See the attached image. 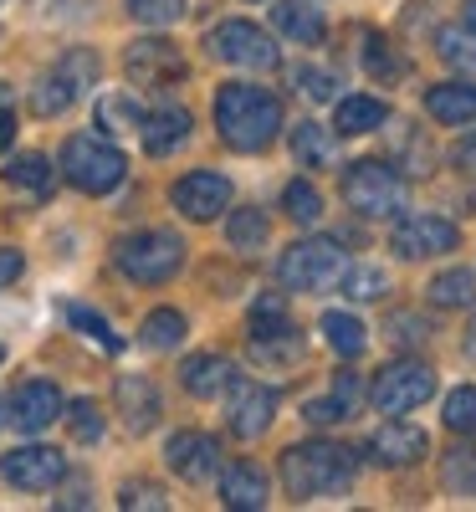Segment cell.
<instances>
[{"label": "cell", "mask_w": 476, "mask_h": 512, "mask_svg": "<svg viewBox=\"0 0 476 512\" xmlns=\"http://www.w3.org/2000/svg\"><path fill=\"white\" fill-rule=\"evenodd\" d=\"M215 128H221V139L231 149L256 154L282 134V98L256 88V82H226L215 93Z\"/></svg>", "instance_id": "obj_1"}, {"label": "cell", "mask_w": 476, "mask_h": 512, "mask_svg": "<svg viewBox=\"0 0 476 512\" xmlns=\"http://www.w3.org/2000/svg\"><path fill=\"white\" fill-rule=\"evenodd\" d=\"M354 472H359V456L349 446H338V441H302V446L282 451V487L297 502L349 492Z\"/></svg>", "instance_id": "obj_2"}, {"label": "cell", "mask_w": 476, "mask_h": 512, "mask_svg": "<svg viewBox=\"0 0 476 512\" xmlns=\"http://www.w3.org/2000/svg\"><path fill=\"white\" fill-rule=\"evenodd\" d=\"M113 267L128 277V282H139V287H159L169 282L180 267H185V241L175 231H134V236H123L113 246Z\"/></svg>", "instance_id": "obj_3"}, {"label": "cell", "mask_w": 476, "mask_h": 512, "mask_svg": "<svg viewBox=\"0 0 476 512\" xmlns=\"http://www.w3.org/2000/svg\"><path fill=\"white\" fill-rule=\"evenodd\" d=\"M343 272H349V256H343V246L328 241V236L292 241L277 262V282L287 292H328L333 282H343Z\"/></svg>", "instance_id": "obj_4"}, {"label": "cell", "mask_w": 476, "mask_h": 512, "mask_svg": "<svg viewBox=\"0 0 476 512\" xmlns=\"http://www.w3.org/2000/svg\"><path fill=\"white\" fill-rule=\"evenodd\" d=\"M62 175H67L82 195H108V190L123 185L128 159H123V149H113L108 139L72 134V139L62 144Z\"/></svg>", "instance_id": "obj_5"}, {"label": "cell", "mask_w": 476, "mask_h": 512, "mask_svg": "<svg viewBox=\"0 0 476 512\" xmlns=\"http://www.w3.org/2000/svg\"><path fill=\"white\" fill-rule=\"evenodd\" d=\"M343 200H349V210H359V216H369V221L400 216L405 210V180L384 159H359V164L343 169Z\"/></svg>", "instance_id": "obj_6"}, {"label": "cell", "mask_w": 476, "mask_h": 512, "mask_svg": "<svg viewBox=\"0 0 476 512\" xmlns=\"http://www.w3.org/2000/svg\"><path fill=\"white\" fill-rule=\"evenodd\" d=\"M205 47H210L215 62L241 67V72H272V67L282 62L277 41L256 26V21H221V26L205 36Z\"/></svg>", "instance_id": "obj_7"}, {"label": "cell", "mask_w": 476, "mask_h": 512, "mask_svg": "<svg viewBox=\"0 0 476 512\" xmlns=\"http://www.w3.org/2000/svg\"><path fill=\"white\" fill-rule=\"evenodd\" d=\"M93 82H98V57H93L88 47L67 52V57L31 88V113H36V118H57L62 108H72L82 93H88Z\"/></svg>", "instance_id": "obj_8"}, {"label": "cell", "mask_w": 476, "mask_h": 512, "mask_svg": "<svg viewBox=\"0 0 476 512\" xmlns=\"http://www.w3.org/2000/svg\"><path fill=\"white\" fill-rule=\"evenodd\" d=\"M430 395H436V369L420 364V359H400V364H389L374 374L369 384V400L379 415H410L420 410Z\"/></svg>", "instance_id": "obj_9"}, {"label": "cell", "mask_w": 476, "mask_h": 512, "mask_svg": "<svg viewBox=\"0 0 476 512\" xmlns=\"http://www.w3.org/2000/svg\"><path fill=\"white\" fill-rule=\"evenodd\" d=\"M123 72L134 77L139 88H169V82L185 77V57H180L175 41L144 36V41H134V47L123 52Z\"/></svg>", "instance_id": "obj_10"}, {"label": "cell", "mask_w": 476, "mask_h": 512, "mask_svg": "<svg viewBox=\"0 0 476 512\" xmlns=\"http://www.w3.org/2000/svg\"><path fill=\"white\" fill-rule=\"evenodd\" d=\"M456 241H461V231L446 216H405L395 231H389V246H395V256H405V262L446 256V251H456Z\"/></svg>", "instance_id": "obj_11"}, {"label": "cell", "mask_w": 476, "mask_h": 512, "mask_svg": "<svg viewBox=\"0 0 476 512\" xmlns=\"http://www.w3.org/2000/svg\"><path fill=\"white\" fill-rule=\"evenodd\" d=\"M169 205H175L185 221H215L221 210H231V180L215 175V169H195V175L175 180Z\"/></svg>", "instance_id": "obj_12"}, {"label": "cell", "mask_w": 476, "mask_h": 512, "mask_svg": "<svg viewBox=\"0 0 476 512\" xmlns=\"http://www.w3.org/2000/svg\"><path fill=\"white\" fill-rule=\"evenodd\" d=\"M0 477L21 492H47L67 477V456L57 446H21L11 456H0Z\"/></svg>", "instance_id": "obj_13"}, {"label": "cell", "mask_w": 476, "mask_h": 512, "mask_svg": "<svg viewBox=\"0 0 476 512\" xmlns=\"http://www.w3.org/2000/svg\"><path fill=\"white\" fill-rule=\"evenodd\" d=\"M231 410H226V420H231V431L241 436V441H256V436H267V425H272V415H277V390L272 384H256V379H231Z\"/></svg>", "instance_id": "obj_14"}, {"label": "cell", "mask_w": 476, "mask_h": 512, "mask_svg": "<svg viewBox=\"0 0 476 512\" xmlns=\"http://www.w3.org/2000/svg\"><path fill=\"white\" fill-rule=\"evenodd\" d=\"M164 461H169V472H175V477L200 487V482H210L215 472H221V441L205 436V431H180V436H169Z\"/></svg>", "instance_id": "obj_15"}, {"label": "cell", "mask_w": 476, "mask_h": 512, "mask_svg": "<svg viewBox=\"0 0 476 512\" xmlns=\"http://www.w3.org/2000/svg\"><path fill=\"white\" fill-rule=\"evenodd\" d=\"M62 390L52 379H26L21 390L11 395V425L16 431H26V436H36V431H47L52 420H62Z\"/></svg>", "instance_id": "obj_16"}, {"label": "cell", "mask_w": 476, "mask_h": 512, "mask_svg": "<svg viewBox=\"0 0 476 512\" xmlns=\"http://www.w3.org/2000/svg\"><path fill=\"white\" fill-rule=\"evenodd\" d=\"M139 134H144V154H149V159H169L175 149L190 144L195 118H190V108H180V103H159V108L139 123Z\"/></svg>", "instance_id": "obj_17"}, {"label": "cell", "mask_w": 476, "mask_h": 512, "mask_svg": "<svg viewBox=\"0 0 476 512\" xmlns=\"http://www.w3.org/2000/svg\"><path fill=\"white\" fill-rule=\"evenodd\" d=\"M425 451H430V436L410 420H384L369 436V461H379V466H415Z\"/></svg>", "instance_id": "obj_18"}, {"label": "cell", "mask_w": 476, "mask_h": 512, "mask_svg": "<svg viewBox=\"0 0 476 512\" xmlns=\"http://www.w3.org/2000/svg\"><path fill=\"white\" fill-rule=\"evenodd\" d=\"M118 415L134 436H144L149 425L159 420V384L144 374H123L118 379Z\"/></svg>", "instance_id": "obj_19"}, {"label": "cell", "mask_w": 476, "mask_h": 512, "mask_svg": "<svg viewBox=\"0 0 476 512\" xmlns=\"http://www.w3.org/2000/svg\"><path fill=\"white\" fill-rule=\"evenodd\" d=\"M267 472L256 461H231L221 472V502L226 507H241V512H262L267 507Z\"/></svg>", "instance_id": "obj_20"}, {"label": "cell", "mask_w": 476, "mask_h": 512, "mask_svg": "<svg viewBox=\"0 0 476 512\" xmlns=\"http://www.w3.org/2000/svg\"><path fill=\"white\" fill-rule=\"evenodd\" d=\"M231 379H236V364H231L226 354H195V359H185V369H180V384H185L195 400L226 395Z\"/></svg>", "instance_id": "obj_21"}, {"label": "cell", "mask_w": 476, "mask_h": 512, "mask_svg": "<svg viewBox=\"0 0 476 512\" xmlns=\"http://www.w3.org/2000/svg\"><path fill=\"white\" fill-rule=\"evenodd\" d=\"M389 123V103L384 98H369V93H354V98H338V113H333V134L354 139V134H374V128Z\"/></svg>", "instance_id": "obj_22"}, {"label": "cell", "mask_w": 476, "mask_h": 512, "mask_svg": "<svg viewBox=\"0 0 476 512\" xmlns=\"http://www.w3.org/2000/svg\"><path fill=\"white\" fill-rule=\"evenodd\" d=\"M425 113L446 128H466V123H476V88H466V82H441V88L425 93Z\"/></svg>", "instance_id": "obj_23"}, {"label": "cell", "mask_w": 476, "mask_h": 512, "mask_svg": "<svg viewBox=\"0 0 476 512\" xmlns=\"http://www.w3.org/2000/svg\"><path fill=\"white\" fill-rule=\"evenodd\" d=\"M272 26L297 41V47H318V41L328 36V21L318 6H297V0H282V6H272Z\"/></svg>", "instance_id": "obj_24"}, {"label": "cell", "mask_w": 476, "mask_h": 512, "mask_svg": "<svg viewBox=\"0 0 476 512\" xmlns=\"http://www.w3.org/2000/svg\"><path fill=\"white\" fill-rule=\"evenodd\" d=\"M333 154H338L333 128H323V123H297L292 128V159L302 169H323V164H333Z\"/></svg>", "instance_id": "obj_25"}, {"label": "cell", "mask_w": 476, "mask_h": 512, "mask_svg": "<svg viewBox=\"0 0 476 512\" xmlns=\"http://www.w3.org/2000/svg\"><path fill=\"white\" fill-rule=\"evenodd\" d=\"M323 338L338 359H359L369 349V328L354 313H323Z\"/></svg>", "instance_id": "obj_26"}, {"label": "cell", "mask_w": 476, "mask_h": 512, "mask_svg": "<svg viewBox=\"0 0 476 512\" xmlns=\"http://www.w3.org/2000/svg\"><path fill=\"white\" fill-rule=\"evenodd\" d=\"M436 52H441L446 67L476 77V26H466V21H461V26H441V31H436Z\"/></svg>", "instance_id": "obj_27"}, {"label": "cell", "mask_w": 476, "mask_h": 512, "mask_svg": "<svg viewBox=\"0 0 476 512\" xmlns=\"http://www.w3.org/2000/svg\"><path fill=\"white\" fill-rule=\"evenodd\" d=\"M425 292H430V303H436V308H471L476 303V272L471 267H451V272H441L436 282H430Z\"/></svg>", "instance_id": "obj_28"}, {"label": "cell", "mask_w": 476, "mask_h": 512, "mask_svg": "<svg viewBox=\"0 0 476 512\" xmlns=\"http://www.w3.org/2000/svg\"><path fill=\"white\" fill-rule=\"evenodd\" d=\"M180 344H185V318L175 308H154L144 318V349L169 354V349H180Z\"/></svg>", "instance_id": "obj_29"}, {"label": "cell", "mask_w": 476, "mask_h": 512, "mask_svg": "<svg viewBox=\"0 0 476 512\" xmlns=\"http://www.w3.org/2000/svg\"><path fill=\"white\" fill-rule=\"evenodd\" d=\"M359 57H364V72H369L374 82H400V77H405V57L389 47L384 36H374V31L364 36V52H359Z\"/></svg>", "instance_id": "obj_30"}, {"label": "cell", "mask_w": 476, "mask_h": 512, "mask_svg": "<svg viewBox=\"0 0 476 512\" xmlns=\"http://www.w3.org/2000/svg\"><path fill=\"white\" fill-rule=\"evenodd\" d=\"M441 482H446V492H456V497H476V446H456V451H446V461H441Z\"/></svg>", "instance_id": "obj_31"}, {"label": "cell", "mask_w": 476, "mask_h": 512, "mask_svg": "<svg viewBox=\"0 0 476 512\" xmlns=\"http://www.w3.org/2000/svg\"><path fill=\"white\" fill-rule=\"evenodd\" d=\"M6 180H11L16 190L47 195V190H52V164H47V154H21V159H11Z\"/></svg>", "instance_id": "obj_32"}, {"label": "cell", "mask_w": 476, "mask_h": 512, "mask_svg": "<svg viewBox=\"0 0 476 512\" xmlns=\"http://www.w3.org/2000/svg\"><path fill=\"white\" fill-rule=\"evenodd\" d=\"M282 210H287L297 226H318V221H323V195H318L308 180H292V185L282 190Z\"/></svg>", "instance_id": "obj_33"}, {"label": "cell", "mask_w": 476, "mask_h": 512, "mask_svg": "<svg viewBox=\"0 0 476 512\" xmlns=\"http://www.w3.org/2000/svg\"><path fill=\"white\" fill-rule=\"evenodd\" d=\"M226 241L236 251H262L267 246V216L262 210H236V216L226 221Z\"/></svg>", "instance_id": "obj_34"}, {"label": "cell", "mask_w": 476, "mask_h": 512, "mask_svg": "<svg viewBox=\"0 0 476 512\" xmlns=\"http://www.w3.org/2000/svg\"><path fill=\"white\" fill-rule=\"evenodd\" d=\"M144 113L134 98H123V93H108L98 98V128H108V134H128V128H139Z\"/></svg>", "instance_id": "obj_35"}, {"label": "cell", "mask_w": 476, "mask_h": 512, "mask_svg": "<svg viewBox=\"0 0 476 512\" xmlns=\"http://www.w3.org/2000/svg\"><path fill=\"white\" fill-rule=\"evenodd\" d=\"M251 354L262 364H297L302 359V338L292 328H282V333H267V338H251Z\"/></svg>", "instance_id": "obj_36"}, {"label": "cell", "mask_w": 476, "mask_h": 512, "mask_svg": "<svg viewBox=\"0 0 476 512\" xmlns=\"http://www.w3.org/2000/svg\"><path fill=\"white\" fill-rule=\"evenodd\" d=\"M62 415H67V425H72V441H82V446L103 441V410H98V400H72Z\"/></svg>", "instance_id": "obj_37"}, {"label": "cell", "mask_w": 476, "mask_h": 512, "mask_svg": "<svg viewBox=\"0 0 476 512\" xmlns=\"http://www.w3.org/2000/svg\"><path fill=\"white\" fill-rule=\"evenodd\" d=\"M282 328H292V323H287V303H282V292L256 297V303H251V338H267V333H282Z\"/></svg>", "instance_id": "obj_38"}, {"label": "cell", "mask_w": 476, "mask_h": 512, "mask_svg": "<svg viewBox=\"0 0 476 512\" xmlns=\"http://www.w3.org/2000/svg\"><path fill=\"white\" fill-rule=\"evenodd\" d=\"M446 425L456 436H476V384H461V390L446 395Z\"/></svg>", "instance_id": "obj_39"}, {"label": "cell", "mask_w": 476, "mask_h": 512, "mask_svg": "<svg viewBox=\"0 0 476 512\" xmlns=\"http://www.w3.org/2000/svg\"><path fill=\"white\" fill-rule=\"evenodd\" d=\"M67 323H72L77 333H88L93 344H98V349H108V354H118V349H123V338H118V333L108 328V318H98L93 308H77V303H72V308H67Z\"/></svg>", "instance_id": "obj_40"}, {"label": "cell", "mask_w": 476, "mask_h": 512, "mask_svg": "<svg viewBox=\"0 0 476 512\" xmlns=\"http://www.w3.org/2000/svg\"><path fill=\"white\" fill-rule=\"evenodd\" d=\"M128 16L154 26V31H164V26H175L185 16V0H128Z\"/></svg>", "instance_id": "obj_41"}, {"label": "cell", "mask_w": 476, "mask_h": 512, "mask_svg": "<svg viewBox=\"0 0 476 512\" xmlns=\"http://www.w3.org/2000/svg\"><path fill=\"white\" fill-rule=\"evenodd\" d=\"M343 292H349L354 303H374V297L389 292V277L379 267H349V272H343Z\"/></svg>", "instance_id": "obj_42"}, {"label": "cell", "mask_w": 476, "mask_h": 512, "mask_svg": "<svg viewBox=\"0 0 476 512\" xmlns=\"http://www.w3.org/2000/svg\"><path fill=\"white\" fill-rule=\"evenodd\" d=\"M349 415H354V405L343 400V395H323V400L302 405V420H308V425H338V420H349Z\"/></svg>", "instance_id": "obj_43"}, {"label": "cell", "mask_w": 476, "mask_h": 512, "mask_svg": "<svg viewBox=\"0 0 476 512\" xmlns=\"http://www.w3.org/2000/svg\"><path fill=\"white\" fill-rule=\"evenodd\" d=\"M292 77L302 82V93H308L313 103H328V98H333V88H338V77H333V72H313V67H297Z\"/></svg>", "instance_id": "obj_44"}, {"label": "cell", "mask_w": 476, "mask_h": 512, "mask_svg": "<svg viewBox=\"0 0 476 512\" xmlns=\"http://www.w3.org/2000/svg\"><path fill=\"white\" fill-rule=\"evenodd\" d=\"M430 328H425V318H415V313H395L389 318V338H395V344H420Z\"/></svg>", "instance_id": "obj_45"}, {"label": "cell", "mask_w": 476, "mask_h": 512, "mask_svg": "<svg viewBox=\"0 0 476 512\" xmlns=\"http://www.w3.org/2000/svg\"><path fill=\"white\" fill-rule=\"evenodd\" d=\"M118 502H123V507H164V492L149 487V482H134V487H123Z\"/></svg>", "instance_id": "obj_46"}, {"label": "cell", "mask_w": 476, "mask_h": 512, "mask_svg": "<svg viewBox=\"0 0 476 512\" xmlns=\"http://www.w3.org/2000/svg\"><path fill=\"white\" fill-rule=\"evenodd\" d=\"M21 251H11V246H0V287H11L16 277H21Z\"/></svg>", "instance_id": "obj_47"}, {"label": "cell", "mask_w": 476, "mask_h": 512, "mask_svg": "<svg viewBox=\"0 0 476 512\" xmlns=\"http://www.w3.org/2000/svg\"><path fill=\"white\" fill-rule=\"evenodd\" d=\"M456 169L476 180V134H471V139H461V149H456Z\"/></svg>", "instance_id": "obj_48"}, {"label": "cell", "mask_w": 476, "mask_h": 512, "mask_svg": "<svg viewBox=\"0 0 476 512\" xmlns=\"http://www.w3.org/2000/svg\"><path fill=\"white\" fill-rule=\"evenodd\" d=\"M11 144H16V118H11L6 108H0V154H6Z\"/></svg>", "instance_id": "obj_49"}, {"label": "cell", "mask_w": 476, "mask_h": 512, "mask_svg": "<svg viewBox=\"0 0 476 512\" xmlns=\"http://www.w3.org/2000/svg\"><path fill=\"white\" fill-rule=\"evenodd\" d=\"M466 354H471V359H476V323H471V328H466Z\"/></svg>", "instance_id": "obj_50"}, {"label": "cell", "mask_w": 476, "mask_h": 512, "mask_svg": "<svg viewBox=\"0 0 476 512\" xmlns=\"http://www.w3.org/2000/svg\"><path fill=\"white\" fill-rule=\"evenodd\" d=\"M466 26H476V0H466Z\"/></svg>", "instance_id": "obj_51"}, {"label": "cell", "mask_w": 476, "mask_h": 512, "mask_svg": "<svg viewBox=\"0 0 476 512\" xmlns=\"http://www.w3.org/2000/svg\"><path fill=\"white\" fill-rule=\"evenodd\" d=\"M0 364H6V344H0Z\"/></svg>", "instance_id": "obj_52"}]
</instances>
